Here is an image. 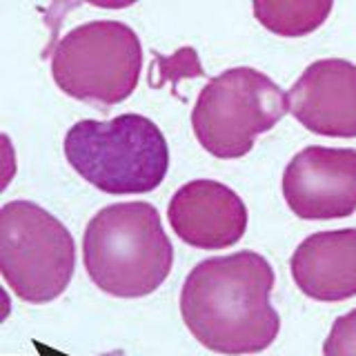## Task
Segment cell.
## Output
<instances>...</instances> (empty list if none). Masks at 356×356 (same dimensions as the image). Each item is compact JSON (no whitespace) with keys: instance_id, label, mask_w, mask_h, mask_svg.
<instances>
[{"instance_id":"cell-1","label":"cell","mask_w":356,"mask_h":356,"mask_svg":"<svg viewBox=\"0 0 356 356\" xmlns=\"http://www.w3.org/2000/svg\"><path fill=\"white\" fill-rule=\"evenodd\" d=\"M274 267L243 250L200 261L181 289V316L203 348L225 354H259L276 341L281 316L272 305Z\"/></svg>"},{"instance_id":"cell-2","label":"cell","mask_w":356,"mask_h":356,"mask_svg":"<svg viewBox=\"0 0 356 356\" xmlns=\"http://www.w3.org/2000/svg\"><path fill=\"white\" fill-rule=\"evenodd\" d=\"M83 263L92 283L116 298L156 292L174 265V248L159 209L143 200L98 211L83 234Z\"/></svg>"},{"instance_id":"cell-3","label":"cell","mask_w":356,"mask_h":356,"mask_svg":"<svg viewBox=\"0 0 356 356\" xmlns=\"http://www.w3.org/2000/svg\"><path fill=\"white\" fill-rule=\"evenodd\" d=\"M65 156L78 176L111 196L154 192L170 170L163 131L140 114L78 120L65 136Z\"/></svg>"},{"instance_id":"cell-4","label":"cell","mask_w":356,"mask_h":356,"mask_svg":"<svg viewBox=\"0 0 356 356\" xmlns=\"http://www.w3.org/2000/svg\"><path fill=\"white\" fill-rule=\"evenodd\" d=\"M143 72V44L120 20H92L67 31L51 54V78L63 94L109 109L127 100Z\"/></svg>"},{"instance_id":"cell-5","label":"cell","mask_w":356,"mask_h":356,"mask_svg":"<svg viewBox=\"0 0 356 356\" xmlns=\"http://www.w3.org/2000/svg\"><path fill=\"white\" fill-rule=\"evenodd\" d=\"M287 111V94L272 78L252 67H234L200 89L192 127L205 152L234 161L250 154L254 140L278 125Z\"/></svg>"},{"instance_id":"cell-6","label":"cell","mask_w":356,"mask_h":356,"mask_svg":"<svg viewBox=\"0 0 356 356\" xmlns=\"http://www.w3.org/2000/svg\"><path fill=\"white\" fill-rule=\"evenodd\" d=\"M76 248L70 229L31 200L0 209V272L20 300L51 303L72 283Z\"/></svg>"},{"instance_id":"cell-7","label":"cell","mask_w":356,"mask_h":356,"mask_svg":"<svg viewBox=\"0 0 356 356\" xmlns=\"http://www.w3.org/2000/svg\"><path fill=\"white\" fill-rule=\"evenodd\" d=\"M287 207L303 220L345 218L356 211V149L309 145L283 174Z\"/></svg>"},{"instance_id":"cell-8","label":"cell","mask_w":356,"mask_h":356,"mask_svg":"<svg viewBox=\"0 0 356 356\" xmlns=\"http://www.w3.org/2000/svg\"><path fill=\"white\" fill-rule=\"evenodd\" d=\"M287 107L312 134L356 138V65L343 58L312 63L289 87Z\"/></svg>"},{"instance_id":"cell-9","label":"cell","mask_w":356,"mask_h":356,"mask_svg":"<svg viewBox=\"0 0 356 356\" xmlns=\"http://www.w3.org/2000/svg\"><path fill=\"white\" fill-rule=\"evenodd\" d=\"M167 218L183 243L196 250H225L248 232V207L232 187L209 178L176 189Z\"/></svg>"},{"instance_id":"cell-10","label":"cell","mask_w":356,"mask_h":356,"mask_svg":"<svg viewBox=\"0 0 356 356\" xmlns=\"http://www.w3.org/2000/svg\"><path fill=\"white\" fill-rule=\"evenodd\" d=\"M296 287L321 303L356 296V227L316 232L298 245L289 261Z\"/></svg>"},{"instance_id":"cell-11","label":"cell","mask_w":356,"mask_h":356,"mask_svg":"<svg viewBox=\"0 0 356 356\" xmlns=\"http://www.w3.org/2000/svg\"><path fill=\"white\" fill-rule=\"evenodd\" d=\"M252 9L256 20L276 36L300 38L318 29L332 14L334 5L330 0H256Z\"/></svg>"},{"instance_id":"cell-12","label":"cell","mask_w":356,"mask_h":356,"mask_svg":"<svg viewBox=\"0 0 356 356\" xmlns=\"http://www.w3.org/2000/svg\"><path fill=\"white\" fill-rule=\"evenodd\" d=\"M323 356H356V309L334 321L323 343Z\"/></svg>"}]
</instances>
